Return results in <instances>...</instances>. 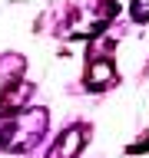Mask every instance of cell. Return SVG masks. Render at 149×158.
Segmentation results:
<instances>
[{
    "label": "cell",
    "mask_w": 149,
    "mask_h": 158,
    "mask_svg": "<svg viewBox=\"0 0 149 158\" xmlns=\"http://www.w3.org/2000/svg\"><path fill=\"white\" fill-rule=\"evenodd\" d=\"M83 145H86V128H83V125L66 128V132L60 135V142L53 145L50 158H76L79 152H83Z\"/></svg>",
    "instance_id": "7a4b0ae2"
},
{
    "label": "cell",
    "mask_w": 149,
    "mask_h": 158,
    "mask_svg": "<svg viewBox=\"0 0 149 158\" xmlns=\"http://www.w3.org/2000/svg\"><path fill=\"white\" fill-rule=\"evenodd\" d=\"M116 79H119V73H116V66H113V59H109V56H93L86 63V86L93 89V92L109 89Z\"/></svg>",
    "instance_id": "6da1fadb"
},
{
    "label": "cell",
    "mask_w": 149,
    "mask_h": 158,
    "mask_svg": "<svg viewBox=\"0 0 149 158\" xmlns=\"http://www.w3.org/2000/svg\"><path fill=\"white\" fill-rule=\"evenodd\" d=\"M126 152H129V155H136V152H149V138H139V142H133Z\"/></svg>",
    "instance_id": "277c9868"
},
{
    "label": "cell",
    "mask_w": 149,
    "mask_h": 158,
    "mask_svg": "<svg viewBox=\"0 0 149 158\" xmlns=\"http://www.w3.org/2000/svg\"><path fill=\"white\" fill-rule=\"evenodd\" d=\"M133 20L136 23H146L149 20V0H133Z\"/></svg>",
    "instance_id": "3957f363"
}]
</instances>
